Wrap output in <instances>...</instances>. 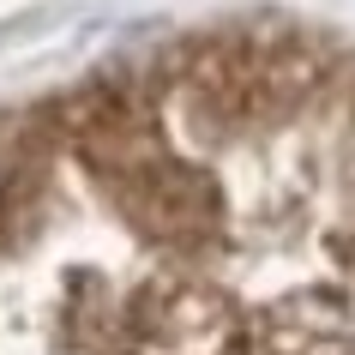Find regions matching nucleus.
Returning a JSON list of instances; mask_svg holds the SVG:
<instances>
[{"mask_svg": "<svg viewBox=\"0 0 355 355\" xmlns=\"http://www.w3.org/2000/svg\"><path fill=\"white\" fill-rule=\"evenodd\" d=\"M114 205L139 235L163 247H205L217 229H223V193L199 163H175V157H157L139 175L114 181Z\"/></svg>", "mask_w": 355, "mask_h": 355, "instance_id": "2", "label": "nucleus"}, {"mask_svg": "<svg viewBox=\"0 0 355 355\" xmlns=\"http://www.w3.org/2000/svg\"><path fill=\"white\" fill-rule=\"evenodd\" d=\"M127 337L139 355H229L241 313L223 289L199 277H157L127 301Z\"/></svg>", "mask_w": 355, "mask_h": 355, "instance_id": "1", "label": "nucleus"}, {"mask_svg": "<svg viewBox=\"0 0 355 355\" xmlns=\"http://www.w3.org/2000/svg\"><path fill=\"white\" fill-rule=\"evenodd\" d=\"M319 85H325V55L313 42H301V37L265 42V55H259V121H277V114L301 109Z\"/></svg>", "mask_w": 355, "mask_h": 355, "instance_id": "4", "label": "nucleus"}, {"mask_svg": "<svg viewBox=\"0 0 355 355\" xmlns=\"http://www.w3.org/2000/svg\"><path fill=\"white\" fill-rule=\"evenodd\" d=\"M259 331L271 343V355H343L349 313L337 295H289L265 313Z\"/></svg>", "mask_w": 355, "mask_h": 355, "instance_id": "3", "label": "nucleus"}, {"mask_svg": "<svg viewBox=\"0 0 355 355\" xmlns=\"http://www.w3.org/2000/svg\"><path fill=\"white\" fill-rule=\"evenodd\" d=\"M24 175H31V163H24V132L19 127H0V217L12 211Z\"/></svg>", "mask_w": 355, "mask_h": 355, "instance_id": "5", "label": "nucleus"}]
</instances>
